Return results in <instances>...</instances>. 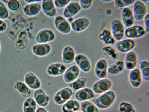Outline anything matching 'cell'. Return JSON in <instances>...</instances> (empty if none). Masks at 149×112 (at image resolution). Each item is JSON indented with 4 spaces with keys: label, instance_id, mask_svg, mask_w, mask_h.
Segmentation results:
<instances>
[{
    "label": "cell",
    "instance_id": "24",
    "mask_svg": "<svg viewBox=\"0 0 149 112\" xmlns=\"http://www.w3.org/2000/svg\"><path fill=\"white\" fill-rule=\"evenodd\" d=\"M98 37L99 39L106 46L113 45L116 41L111 30L107 28L103 29Z\"/></svg>",
    "mask_w": 149,
    "mask_h": 112
},
{
    "label": "cell",
    "instance_id": "39",
    "mask_svg": "<svg viewBox=\"0 0 149 112\" xmlns=\"http://www.w3.org/2000/svg\"><path fill=\"white\" fill-rule=\"evenodd\" d=\"M53 1L56 7L61 8L66 6L70 2L71 0H55Z\"/></svg>",
    "mask_w": 149,
    "mask_h": 112
},
{
    "label": "cell",
    "instance_id": "8",
    "mask_svg": "<svg viewBox=\"0 0 149 112\" xmlns=\"http://www.w3.org/2000/svg\"><path fill=\"white\" fill-rule=\"evenodd\" d=\"M108 62L105 59L101 58L97 61L94 68V73L99 79L106 78L107 76Z\"/></svg>",
    "mask_w": 149,
    "mask_h": 112
},
{
    "label": "cell",
    "instance_id": "11",
    "mask_svg": "<svg viewBox=\"0 0 149 112\" xmlns=\"http://www.w3.org/2000/svg\"><path fill=\"white\" fill-rule=\"evenodd\" d=\"M135 40L130 38L122 39L118 41L116 44L117 50L122 53H127L132 50L136 46Z\"/></svg>",
    "mask_w": 149,
    "mask_h": 112
},
{
    "label": "cell",
    "instance_id": "1",
    "mask_svg": "<svg viewBox=\"0 0 149 112\" xmlns=\"http://www.w3.org/2000/svg\"><path fill=\"white\" fill-rule=\"evenodd\" d=\"M116 92L109 90L96 98L94 104L99 109L106 110L114 104L116 99Z\"/></svg>",
    "mask_w": 149,
    "mask_h": 112
},
{
    "label": "cell",
    "instance_id": "47",
    "mask_svg": "<svg viewBox=\"0 0 149 112\" xmlns=\"http://www.w3.org/2000/svg\"><path fill=\"white\" fill-rule=\"evenodd\" d=\"M100 1L102 2H103L104 3H109L113 1L111 0H101Z\"/></svg>",
    "mask_w": 149,
    "mask_h": 112
},
{
    "label": "cell",
    "instance_id": "33",
    "mask_svg": "<svg viewBox=\"0 0 149 112\" xmlns=\"http://www.w3.org/2000/svg\"><path fill=\"white\" fill-rule=\"evenodd\" d=\"M102 50L104 55L111 60H116L118 57L116 50L111 46H104Z\"/></svg>",
    "mask_w": 149,
    "mask_h": 112
},
{
    "label": "cell",
    "instance_id": "42",
    "mask_svg": "<svg viewBox=\"0 0 149 112\" xmlns=\"http://www.w3.org/2000/svg\"><path fill=\"white\" fill-rule=\"evenodd\" d=\"M7 28L6 23L2 20L0 19V32H2L6 30Z\"/></svg>",
    "mask_w": 149,
    "mask_h": 112
},
{
    "label": "cell",
    "instance_id": "2",
    "mask_svg": "<svg viewBox=\"0 0 149 112\" xmlns=\"http://www.w3.org/2000/svg\"><path fill=\"white\" fill-rule=\"evenodd\" d=\"M110 27L111 32L115 40L118 41L123 39L125 36V29L121 20L118 19L113 20Z\"/></svg>",
    "mask_w": 149,
    "mask_h": 112
},
{
    "label": "cell",
    "instance_id": "45",
    "mask_svg": "<svg viewBox=\"0 0 149 112\" xmlns=\"http://www.w3.org/2000/svg\"><path fill=\"white\" fill-rule=\"evenodd\" d=\"M36 112H48L45 108L42 107H39L36 110Z\"/></svg>",
    "mask_w": 149,
    "mask_h": 112
},
{
    "label": "cell",
    "instance_id": "40",
    "mask_svg": "<svg viewBox=\"0 0 149 112\" xmlns=\"http://www.w3.org/2000/svg\"><path fill=\"white\" fill-rule=\"evenodd\" d=\"M144 27L146 33H148L149 32V14L147 13L143 19Z\"/></svg>",
    "mask_w": 149,
    "mask_h": 112
},
{
    "label": "cell",
    "instance_id": "43",
    "mask_svg": "<svg viewBox=\"0 0 149 112\" xmlns=\"http://www.w3.org/2000/svg\"><path fill=\"white\" fill-rule=\"evenodd\" d=\"M125 7H129L134 4L135 0H123Z\"/></svg>",
    "mask_w": 149,
    "mask_h": 112
},
{
    "label": "cell",
    "instance_id": "18",
    "mask_svg": "<svg viewBox=\"0 0 149 112\" xmlns=\"http://www.w3.org/2000/svg\"><path fill=\"white\" fill-rule=\"evenodd\" d=\"M41 8L43 12L47 16L54 17L57 13V10L53 1L43 0L42 1Z\"/></svg>",
    "mask_w": 149,
    "mask_h": 112
},
{
    "label": "cell",
    "instance_id": "3",
    "mask_svg": "<svg viewBox=\"0 0 149 112\" xmlns=\"http://www.w3.org/2000/svg\"><path fill=\"white\" fill-rule=\"evenodd\" d=\"M113 85V82L109 79H100L93 84L92 89L95 94H101L110 90Z\"/></svg>",
    "mask_w": 149,
    "mask_h": 112
},
{
    "label": "cell",
    "instance_id": "36",
    "mask_svg": "<svg viewBox=\"0 0 149 112\" xmlns=\"http://www.w3.org/2000/svg\"><path fill=\"white\" fill-rule=\"evenodd\" d=\"M8 11L4 4L0 1V19L5 20L9 16Z\"/></svg>",
    "mask_w": 149,
    "mask_h": 112
},
{
    "label": "cell",
    "instance_id": "13",
    "mask_svg": "<svg viewBox=\"0 0 149 112\" xmlns=\"http://www.w3.org/2000/svg\"><path fill=\"white\" fill-rule=\"evenodd\" d=\"M128 78L130 84L133 87L137 88L141 86L143 79L139 68H136L130 71Z\"/></svg>",
    "mask_w": 149,
    "mask_h": 112
},
{
    "label": "cell",
    "instance_id": "15",
    "mask_svg": "<svg viewBox=\"0 0 149 112\" xmlns=\"http://www.w3.org/2000/svg\"><path fill=\"white\" fill-rule=\"evenodd\" d=\"M121 18L122 22L125 27L127 28L134 25V19L132 10L129 7L122 9L121 12Z\"/></svg>",
    "mask_w": 149,
    "mask_h": 112
},
{
    "label": "cell",
    "instance_id": "34",
    "mask_svg": "<svg viewBox=\"0 0 149 112\" xmlns=\"http://www.w3.org/2000/svg\"><path fill=\"white\" fill-rule=\"evenodd\" d=\"M87 80L86 77H81L73 81L69 85L75 90H79L85 87Z\"/></svg>",
    "mask_w": 149,
    "mask_h": 112
},
{
    "label": "cell",
    "instance_id": "10",
    "mask_svg": "<svg viewBox=\"0 0 149 112\" xmlns=\"http://www.w3.org/2000/svg\"><path fill=\"white\" fill-rule=\"evenodd\" d=\"M73 93V90L70 88L67 87L63 88L55 95L54 101L57 104H63L70 98Z\"/></svg>",
    "mask_w": 149,
    "mask_h": 112
},
{
    "label": "cell",
    "instance_id": "41",
    "mask_svg": "<svg viewBox=\"0 0 149 112\" xmlns=\"http://www.w3.org/2000/svg\"><path fill=\"white\" fill-rule=\"evenodd\" d=\"M115 7L117 8H123L125 7L123 0H116L114 1Z\"/></svg>",
    "mask_w": 149,
    "mask_h": 112
},
{
    "label": "cell",
    "instance_id": "21",
    "mask_svg": "<svg viewBox=\"0 0 149 112\" xmlns=\"http://www.w3.org/2000/svg\"><path fill=\"white\" fill-rule=\"evenodd\" d=\"M33 97L36 102L41 107H46L49 104V97L41 88H38L34 91Z\"/></svg>",
    "mask_w": 149,
    "mask_h": 112
},
{
    "label": "cell",
    "instance_id": "7",
    "mask_svg": "<svg viewBox=\"0 0 149 112\" xmlns=\"http://www.w3.org/2000/svg\"><path fill=\"white\" fill-rule=\"evenodd\" d=\"M56 38L54 32L49 29H44L39 31L35 37L38 43H45L53 41Z\"/></svg>",
    "mask_w": 149,
    "mask_h": 112
},
{
    "label": "cell",
    "instance_id": "16",
    "mask_svg": "<svg viewBox=\"0 0 149 112\" xmlns=\"http://www.w3.org/2000/svg\"><path fill=\"white\" fill-rule=\"evenodd\" d=\"M81 9V7L78 2H70L65 6L63 11V16L67 19L73 18L79 13Z\"/></svg>",
    "mask_w": 149,
    "mask_h": 112
},
{
    "label": "cell",
    "instance_id": "49",
    "mask_svg": "<svg viewBox=\"0 0 149 112\" xmlns=\"http://www.w3.org/2000/svg\"><path fill=\"white\" fill-rule=\"evenodd\" d=\"M80 112V111H77V112Z\"/></svg>",
    "mask_w": 149,
    "mask_h": 112
},
{
    "label": "cell",
    "instance_id": "14",
    "mask_svg": "<svg viewBox=\"0 0 149 112\" xmlns=\"http://www.w3.org/2000/svg\"><path fill=\"white\" fill-rule=\"evenodd\" d=\"M138 57L136 53L133 50L126 53L124 59L125 68L131 71L136 68L138 63Z\"/></svg>",
    "mask_w": 149,
    "mask_h": 112
},
{
    "label": "cell",
    "instance_id": "30",
    "mask_svg": "<svg viewBox=\"0 0 149 112\" xmlns=\"http://www.w3.org/2000/svg\"><path fill=\"white\" fill-rule=\"evenodd\" d=\"M139 69L143 79L146 82L149 81V62L148 60H144L140 62Z\"/></svg>",
    "mask_w": 149,
    "mask_h": 112
},
{
    "label": "cell",
    "instance_id": "25",
    "mask_svg": "<svg viewBox=\"0 0 149 112\" xmlns=\"http://www.w3.org/2000/svg\"><path fill=\"white\" fill-rule=\"evenodd\" d=\"M66 66L60 63H56L50 65L47 69V73L51 76H56L61 75L65 71Z\"/></svg>",
    "mask_w": 149,
    "mask_h": 112
},
{
    "label": "cell",
    "instance_id": "46",
    "mask_svg": "<svg viewBox=\"0 0 149 112\" xmlns=\"http://www.w3.org/2000/svg\"><path fill=\"white\" fill-rule=\"evenodd\" d=\"M70 23H71L74 20V18H70L68 19L67 20Z\"/></svg>",
    "mask_w": 149,
    "mask_h": 112
},
{
    "label": "cell",
    "instance_id": "5",
    "mask_svg": "<svg viewBox=\"0 0 149 112\" xmlns=\"http://www.w3.org/2000/svg\"><path fill=\"white\" fill-rule=\"evenodd\" d=\"M132 10L135 20L140 21L143 20L147 13V5L142 0H136L133 4Z\"/></svg>",
    "mask_w": 149,
    "mask_h": 112
},
{
    "label": "cell",
    "instance_id": "27",
    "mask_svg": "<svg viewBox=\"0 0 149 112\" xmlns=\"http://www.w3.org/2000/svg\"><path fill=\"white\" fill-rule=\"evenodd\" d=\"M125 68L124 61L118 60L108 66V73L112 76L117 75L122 73Z\"/></svg>",
    "mask_w": 149,
    "mask_h": 112
},
{
    "label": "cell",
    "instance_id": "37",
    "mask_svg": "<svg viewBox=\"0 0 149 112\" xmlns=\"http://www.w3.org/2000/svg\"><path fill=\"white\" fill-rule=\"evenodd\" d=\"M9 8L13 11H16L20 8V4L17 0H11L7 1Z\"/></svg>",
    "mask_w": 149,
    "mask_h": 112
},
{
    "label": "cell",
    "instance_id": "50",
    "mask_svg": "<svg viewBox=\"0 0 149 112\" xmlns=\"http://www.w3.org/2000/svg\"><path fill=\"white\" fill-rule=\"evenodd\" d=\"M136 112V111H135V112Z\"/></svg>",
    "mask_w": 149,
    "mask_h": 112
},
{
    "label": "cell",
    "instance_id": "23",
    "mask_svg": "<svg viewBox=\"0 0 149 112\" xmlns=\"http://www.w3.org/2000/svg\"><path fill=\"white\" fill-rule=\"evenodd\" d=\"M41 5L39 2L28 4L23 8L24 13L28 16H33L38 15L41 9Z\"/></svg>",
    "mask_w": 149,
    "mask_h": 112
},
{
    "label": "cell",
    "instance_id": "35",
    "mask_svg": "<svg viewBox=\"0 0 149 112\" xmlns=\"http://www.w3.org/2000/svg\"><path fill=\"white\" fill-rule=\"evenodd\" d=\"M119 109L120 112H134L136 111L131 103L126 101L121 102L119 104Z\"/></svg>",
    "mask_w": 149,
    "mask_h": 112
},
{
    "label": "cell",
    "instance_id": "32",
    "mask_svg": "<svg viewBox=\"0 0 149 112\" xmlns=\"http://www.w3.org/2000/svg\"><path fill=\"white\" fill-rule=\"evenodd\" d=\"M80 108L82 112H100L99 109L94 104L88 101L82 102Z\"/></svg>",
    "mask_w": 149,
    "mask_h": 112
},
{
    "label": "cell",
    "instance_id": "29",
    "mask_svg": "<svg viewBox=\"0 0 149 112\" xmlns=\"http://www.w3.org/2000/svg\"><path fill=\"white\" fill-rule=\"evenodd\" d=\"M14 87L25 97H28L31 95V92L30 90L26 85L22 81H17L15 84Z\"/></svg>",
    "mask_w": 149,
    "mask_h": 112
},
{
    "label": "cell",
    "instance_id": "19",
    "mask_svg": "<svg viewBox=\"0 0 149 112\" xmlns=\"http://www.w3.org/2000/svg\"><path fill=\"white\" fill-rule=\"evenodd\" d=\"M52 47L48 43H37L32 48L33 53L39 57H43L47 55L51 52Z\"/></svg>",
    "mask_w": 149,
    "mask_h": 112
},
{
    "label": "cell",
    "instance_id": "26",
    "mask_svg": "<svg viewBox=\"0 0 149 112\" xmlns=\"http://www.w3.org/2000/svg\"><path fill=\"white\" fill-rule=\"evenodd\" d=\"M24 80L26 85L32 89H37L41 86L40 80L32 72H29L25 75Z\"/></svg>",
    "mask_w": 149,
    "mask_h": 112
},
{
    "label": "cell",
    "instance_id": "4",
    "mask_svg": "<svg viewBox=\"0 0 149 112\" xmlns=\"http://www.w3.org/2000/svg\"><path fill=\"white\" fill-rule=\"evenodd\" d=\"M146 33L143 26L140 25H133L125 29V36L127 38L134 40L142 37Z\"/></svg>",
    "mask_w": 149,
    "mask_h": 112
},
{
    "label": "cell",
    "instance_id": "28",
    "mask_svg": "<svg viewBox=\"0 0 149 112\" xmlns=\"http://www.w3.org/2000/svg\"><path fill=\"white\" fill-rule=\"evenodd\" d=\"M80 105L77 101L71 100L65 103L62 108L63 112H74L79 110Z\"/></svg>",
    "mask_w": 149,
    "mask_h": 112
},
{
    "label": "cell",
    "instance_id": "22",
    "mask_svg": "<svg viewBox=\"0 0 149 112\" xmlns=\"http://www.w3.org/2000/svg\"><path fill=\"white\" fill-rule=\"evenodd\" d=\"M75 56V52L73 47L67 46L64 48L62 52V59L64 63L67 64L72 63L74 60Z\"/></svg>",
    "mask_w": 149,
    "mask_h": 112
},
{
    "label": "cell",
    "instance_id": "31",
    "mask_svg": "<svg viewBox=\"0 0 149 112\" xmlns=\"http://www.w3.org/2000/svg\"><path fill=\"white\" fill-rule=\"evenodd\" d=\"M36 108V102L32 97L28 98L24 102L23 107V112H35Z\"/></svg>",
    "mask_w": 149,
    "mask_h": 112
},
{
    "label": "cell",
    "instance_id": "20",
    "mask_svg": "<svg viewBox=\"0 0 149 112\" xmlns=\"http://www.w3.org/2000/svg\"><path fill=\"white\" fill-rule=\"evenodd\" d=\"M80 69L76 65L69 67L65 72L63 75L64 81L67 83L72 82L75 80L79 76Z\"/></svg>",
    "mask_w": 149,
    "mask_h": 112
},
{
    "label": "cell",
    "instance_id": "6",
    "mask_svg": "<svg viewBox=\"0 0 149 112\" xmlns=\"http://www.w3.org/2000/svg\"><path fill=\"white\" fill-rule=\"evenodd\" d=\"M54 24L56 29L62 34H68L71 30L70 23L66 18L62 15H58L55 17Z\"/></svg>",
    "mask_w": 149,
    "mask_h": 112
},
{
    "label": "cell",
    "instance_id": "17",
    "mask_svg": "<svg viewBox=\"0 0 149 112\" xmlns=\"http://www.w3.org/2000/svg\"><path fill=\"white\" fill-rule=\"evenodd\" d=\"M95 97V94L92 89L85 88L77 91L75 95L77 100L80 102H84L92 99Z\"/></svg>",
    "mask_w": 149,
    "mask_h": 112
},
{
    "label": "cell",
    "instance_id": "48",
    "mask_svg": "<svg viewBox=\"0 0 149 112\" xmlns=\"http://www.w3.org/2000/svg\"><path fill=\"white\" fill-rule=\"evenodd\" d=\"M0 49H1V45H0Z\"/></svg>",
    "mask_w": 149,
    "mask_h": 112
},
{
    "label": "cell",
    "instance_id": "12",
    "mask_svg": "<svg viewBox=\"0 0 149 112\" xmlns=\"http://www.w3.org/2000/svg\"><path fill=\"white\" fill-rule=\"evenodd\" d=\"M74 61L77 66L85 73L89 72L91 69V64L88 58L85 55L79 54L76 56Z\"/></svg>",
    "mask_w": 149,
    "mask_h": 112
},
{
    "label": "cell",
    "instance_id": "38",
    "mask_svg": "<svg viewBox=\"0 0 149 112\" xmlns=\"http://www.w3.org/2000/svg\"><path fill=\"white\" fill-rule=\"evenodd\" d=\"M93 1V0H80L79 3L81 8L84 10L89 9L92 6Z\"/></svg>",
    "mask_w": 149,
    "mask_h": 112
},
{
    "label": "cell",
    "instance_id": "44",
    "mask_svg": "<svg viewBox=\"0 0 149 112\" xmlns=\"http://www.w3.org/2000/svg\"><path fill=\"white\" fill-rule=\"evenodd\" d=\"M24 1L28 4H31L37 2H39L42 1L39 0H26Z\"/></svg>",
    "mask_w": 149,
    "mask_h": 112
},
{
    "label": "cell",
    "instance_id": "9",
    "mask_svg": "<svg viewBox=\"0 0 149 112\" xmlns=\"http://www.w3.org/2000/svg\"><path fill=\"white\" fill-rule=\"evenodd\" d=\"M91 21L88 17H83L74 20L70 24L71 29L76 32H80L86 29L90 26Z\"/></svg>",
    "mask_w": 149,
    "mask_h": 112
}]
</instances>
